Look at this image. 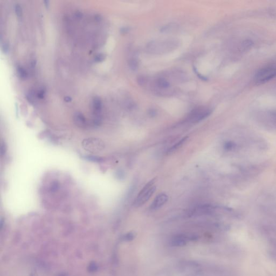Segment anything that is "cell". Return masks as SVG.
<instances>
[{
	"label": "cell",
	"instance_id": "6",
	"mask_svg": "<svg viewBox=\"0 0 276 276\" xmlns=\"http://www.w3.org/2000/svg\"><path fill=\"white\" fill-rule=\"evenodd\" d=\"M92 105L93 112H94V116H96L95 118L101 119L100 114H101L102 109V101L99 98H95L92 100Z\"/></svg>",
	"mask_w": 276,
	"mask_h": 276
},
{
	"label": "cell",
	"instance_id": "5",
	"mask_svg": "<svg viewBox=\"0 0 276 276\" xmlns=\"http://www.w3.org/2000/svg\"><path fill=\"white\" fill-rule=\"evenodd\" d=\"M168 200V197L166 194L164 193H161L156 196L154 198L153 202L151 203L150 206V208L151 210L158 209L163 207Z\"/></svg>",
	"mask_w": 276,
	"mask_h": 276
},
{
	"label": "cell",
	"instance_id": "15",
	"mask_svg": "<svg viewBox=\"0 0 276 276\" xmlns=\"http://www.w3.org/2000/svg\"><path fill=\"white\" fill-rule=\"evenodd\" d=\"M2 47L3 51H4L5 52H7L9 50L8 44L6 43H5V44H3Z\"/></svg>",
	"mask_w": 276,
	"mask_h": 276
},
{
	"label": "cell",
	"instance_id": "14",
	"mask_svg": "<svg viewBox=\"0 0 276 276\" xmlns=\"http://www.w3.org/2000/svg\"><path fill=\"white\" fill-rule=\"evenodd\" d=\"M106 56L103 54H99L96 55L94 57V61L96 62H102L103 60H105Z\"/></svg>",
	"mask_w": 276,
	"mask_h": 276
},
{
	"label": "cell",
	"instance_id": "12",
	"mask_svg": "<svg viewBox=\"0 0 276 276\" xmlns=\"http://www.w3.org/2000/svg\"><path fill=\"white\" fill-rule=\"evenodd\" d=\"M45 95H46V90L43 88H40V89L38 90L36 94L37 97L40 99H43L45 98Z\"/></svg>",
	"mask_w": 276,
	"mask_h": 276
},
{
	"label": "cell",
	"instance_id": "2",
	"mask_svg": "<svg viewBox=\"0 0 276 276\" xmlns=\"http://www.w3.org/2000/svg\"><path fill=\"white\" fill-rule=\"evenodd\" d=\"M155 178L151 180L145 185L140 192L139 193L138 196L134 201L133 205L135 207H139L147 202L149 198L153 195L156 190V187L154 185Z\"/></svg>",
	"mask_w": 276,
	"mask_h": 276
},
{
	"label": "cell",
	"instance_id": "1",
	"mask_svg": "<svg viewBox=\"0 0 276 276\" xmlns=\"http://www.w3.org/2000/svg\"><path fill=\"white\" fill-rule=\"evenodd\" d=\"M276 77V65H268L258 70L254 77V81L257 85H262Z\"/></svg>",
	"mask_w": 276,
	"mask_h": 276
},
{
	"label": "cell",
	"instance_id": "3",
	"mask_svg": "<svg viewBox=\"0 0 276 276\" xmlns=\"http://www.w3.org/2000/svg\"><path fill=\"white\" fill-rule=\"evenodd\" d=\"M84 149L92 153H98L102 151L105 147L104 141L100 138H86L82 140V143Z\"/></svg>",
	"mask_w": 276,
	"mask_h": 276
},
{
	"label": "cell",
	"instance_id": "4",
	"mask_svg": "<svg viewBox=\"0 0 276 276\" xmlns=\"http://www.w3.org/2000/svg\"><path fill=\"white\" fill-rule=\"evenodd\" d=\"M212 113V111L207 107H199L192 110L187 118V120L193 123H198L205 119Z\"/></svg>",
	"mask_w": 276,
	"mask_h": 276
},
{
	"label": "cell",
	"instance_id": "8",
	"mask_svg": "<svg viewBox=\"0 0 276 276\" xmlns=\"http://www.w3.org/2000/svg\"><path fill=\"white\" fill-rule=\"evenodd\" d=\"M156 85L160 89H166L170 86V83L165 78L160 77L156 80Z\"/></svg>",
	"mask_w": 276,
	"mask_h": 276
},
{
	"label": "cell",
	"instance_id": "16",
	"mask_svg": "<svg viewBox=\"0 0 276 276\" xmlns=\"http://www.w3.org/2000/svg\"><path fill=\"white\" fill-rule=\"evenodd\" d=\"M269 114L270 116H272V117H274V118L276 119V110H274V111H271L269 112Z\"/></svg>",
	"mask_w": 276,
	"mask_h": 276
},
{
	"label": "cell",
	"instance_id": "7",
	"mask_svg": "<svg viewBox=\"0 0 276 276\" xmlns=\"http://www.w3.org/2000/svg\"><path fill=\"white\" fill-rule=\"evenodd\" d=\"M74 122L78 127L80 128H86L87 127V122L86 118L81 113H77L74 116Z\"/></svg>",
	"mask_w": 276,
	"mask_h": 276
},
{
	"label": "cell",
	"instance_id": "10",
	"mask_svg": "<svg viewBox=\"0 0 276 276\" xmlns=\"http://www.w3.org/2000/svg\"><path fill=\"white\" fill-rule=\"evenodd\" d=\"M17 71L18 75L21 79H26L28 76V74H27L26 70H25L23 67H18L17 69Z\"/></svg>",
	"mask_w": 276,
	"mask_h": 276
},
{
	"label": "cell",
	"instance_id": "9",
	"mask_svg": "<svg viewBox=\"0 0 276 276\" xmlns=\"http://www.w3.org/2000/svg\"><path fill=\"white\" fill-rule=\"evenodd\" d=\"M188 138L187 136H186L185 138H182V139H181L180 140L178 141V143H176L175 144H174L172 147H171V148L168 150L167 153L168 154H170L171 153H172V152L175 151L176 150L179 149V148H180L185 144V142L187 140Z\"/></svg>",
	"mask_w": 276,
	"mask_h": 276
},
{
	"label": "cell",
	"instance_id": "11",
	"mask_svg": "<svg viewBox=\"0 0 276 276\" xmlns=\"http://www.w3.org/2000/svg\"><path fill=\"white\" fill-rule=\"evenodd\" d=\"M236 144L232 141H228L224 144V148L227 151H232L236 148Z\"/></svg>",
	"mask_w": 276,
	"mask_h": 276
},
{
	"label": "cell",
	"instance_id": "17",
	"mask_svg": "<svg viewBox=\"0 0 276 276\" xmlns=\"http://www.w3.org/2000/svg\"><path fill=\"white\" fill-rule=\"evenodd\" d=\"M71 98H70V97H67L65 98V100L67 102H70L71 101Z\"/></svg>",
	"mask_w": 276,
	"mask_h": 276
},
{
	"label": "cell",
	"instance_id": "13",
	"mask_svg": "<svg viewBox=\"0 0 276 276\" xmlns=\"http://www.w3.org/2000/svg\"><path fill=\"white\" fill-rule=\"evenodd\" d=\"M15 12L16 15L18 17H21L22 15V9L20 6V5L16 4L15 6Z\"/></svg>",
	"mask_w": 276,
	"mask_h": 276
}]
</instances>
